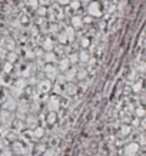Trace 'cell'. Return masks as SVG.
<instances>
[{
  "mask_svg": "<svg viewBox=\"0 0 146 156\" xmlns=\"http://www.w3.org/2000/svg\"><path fill=\"white\" fill-rule=\"evenodd\" d=\"M13 63H10V62H6L5 66H3V73L5 75H10L12 72H13Z\"/></svg>",
  "mask_w": 146,
  "mask_h": 156,
  "instance_id": "603a6c76",
  "label": "cell"
},
{
  "mask_svg": "<svg viewBox=\"0 0 146 156\" xmlns=\"http://www.w3.org/2000/svg\"><path fill=\"white\" fill-rule=\"evenodd\" d=\"M16 108H17V103H16V100H14L13 96H10L9 99L6 100L5 109L6 110H9V112H13V110H16Z\"/></svg>",
  "mask_w": 146,
  "mask_h": 156,
  "instance_id": "8fae6325",
  "label": "cell"
},
{
  "mask_svg": "<svg viewBox=\"0 0 146 156\" xmlns=\"http://www.w3.org/2000/svg\"><path fill=\"white\" fill-rule=\"evenodd\" d=\"M7 145H9V142L6 140L5 137L0 136V151H2V149H5V147H7Z\"/></svg>",
  "mask_w": 146,
  "mask_h": 156,
  "instance_id": "f1b7e54d",
  "label": "cell"
},
{
  "mask_svg": "<svg viewBox=\"0 0 146 156\" xmlns=\"http://www.w3.org/2000/svg\"><path fill=\"white\" fill-rule=\"evenodd\" d=\"M45 120H46V123L49 125V126H53V125H56L57 123L59 116H57V113L55 112V110H49V112L45 115Z\"/></svg>",
  "mask_w": 146,
  "mask_h": 156,
  "instance_id": "8992f818",
  "label": "cell"
},
{
  "mask_svg": "<svg viewBox=\"0 0 146 156\" xmlns=\"http://www.w3.org/2000/svg\"><path fill=\"white\" fill-rule=\"evenodd\" d=\"M42 156H55V151L53 149H45V152L42 153Z\"/></svg>",
  "mask_w": 146,
  "mask_h": 156,
  "instance_id": "f546056e",
  "label": "cell"
},
{
  "mask_svg": "<svg viewBox=\"0 0 146 156\" xmlns=\"http://www.w3.org/2000/svg\"><path fill=\"white\" fill-rule=\"evenodd\" d=\"M32 130V140H36V142H39L40 139H42L43 136H45V128L43 126H40V125H37L36 128L30 129Z\"/></svg>",
  "mask_w": 146,
  "mask_h": 156,
  "instance_id": "5b68a950",
  "label": "cell"
},
{
  "mask_svg": "<svg viewBox=\"0 0 146 156\" xmlns=\"http://www.w3.org/2000/svg\"><path fill=\"white\" fill-rule=\"evenodd\" d=\"M53 92V95H63V85H59V83H52V89H50Z\"/></svg>",
  "mask_w": 146,
  "mask_h": 156,
  "instance_id": "e0dca14e",
  "label": "cell"
},
{
  "mask_svg": "<svg viewBox=\"0 0 146 156\" xmlns=\"http://www.w3.org/2000/svg\"><path fill=\"white\" fill-rule=\"evenodd\" d=\"M42 48L45 52H50V50H55V44H53V42L50 39H46V40L42 43Z\"/></svg>",
  "mask_w": 146,
  "mask_h": 156,
  "instance_id": "9a60e30c",
  "label": "cell"
},
{
  "mask_svg": "<svg viewBox=\"0 0 146 156\" xmlns=\"http://www.w3.org/2000/svg\"><path fill=\"white\" fill-rule=\"evenodd\" d=\"M59 2H60L62 5H66V3H69V2H70V0H59Z\"/></svg>",
  "mask_w": 146,
  "mask_h": 156,
  "instance_id": "4dcf8cb0",
  "label": "cell"
},
{
  "mask_svg": "<svg viewBox=\"0 0 146 156\" xmlns=\"http://www.w3.org/2000/svg\"><path fill=\"white\" fill-rule=\"evenodd\" d=\"M83 23H85V22H83L82 17H77V16H76V17H72V26L75 29H80L83 26Z\"/></svg>",
  "mask_w": 146,
  "mask_h": 156,
  "instance_id": "ac0fdd59",
  "label": "cell"
},
{
  "mask_svg": "<svg viewBox=\"0 0 146 156\" xmlns=\"http://www.w3.org/2000/svg\"><path fill=\"white\" fill-rule=\"evenodd\" d=\"M123 152H125V155H126V156H133V155L136 156V153L139 152V143H137V142L127 143V145H125Z\"/></svg>",
  "mask_w": 146,
  "mask_h": 156,
  "instance_id": "277c9868",
  "label": "cell"
},
{
  "mask_svg": "<svg viewBox=\"0 0 146 156\" xmlns=\"http://www.w3.org/2000/svg\"><path fill=\"white\" fill-rule=\"evenodd\" d=\"M43 60H45V63H55L56 62V55L50 50V52H45L43 53Z\"/></svg>",
  "mask_w": 146,
  "mask_h": 156,
  "instance_id": "5bb4252c",
  "label": "cell"
},
{
  "mask_svg": "<svg viewBox=\"0 0 146 156\" xmlns=\"http://www.w3.org/2000/svg\"><path fill=\"white\" fill-rule=\"evenodd\" d=\"M12 155H13V152H12V151L9 149V146L0 151V156H12Z\"/></svg>",
  "mask_w": 146,
  "mask_h": 156,
  "instance_id": "484cf974",
  "label": "cell"
},
{
  "mask_svg": "<svg viewBox=\"0 0 146 156\" xmlns=\"http://www.w3.org/2000/svg\"><path fill=\"white\" fill-rule=\"evenodd\" d=\"M80 46H82V49H87L90 46V40L89 39H82V40H80Z\"/></svg>",
  "mask_w": 146,
  "mask_h": 156,
  "instance_id": "4316f807",
  "label": "cell"
},
{
  "mask_svg": "<svg viewBox=\"0 0 146 156\" xmlns=\"http://www.w3.org/2000/svg\"><path fill=\"white\" fill-rule=\"evenodd\" d=\"M87 12H89L90 16H93V17H96V16H100V13H102V7H100V3L99 2H93L92 5L87 7Z\"/></svg>",
  "mask_w": 146,
  "mask_h": 156,
  "instance_id": "52a82bcc",
  "label": "cell"
},
{
  "mask_svg": "<svg viewBox=\"0 0 146 156\" xmlns=\"http://www.w3.org/2000/svg\"><path fill=\"white\" fill-rule=\"evenodd\" d=\"M5 139L9 143H12V142H14V140H17V139H19V133H17V130H10L9 129V132L5 135Z\"/></svg>",
  "mask_w": 146,
  "mask_h": 156,
  "instance_id": "4fadbf2b",
  "label": "cell"
},
{
  "mask_svg": "<svg viewBox=\"0 0 146 156\" xmlns=\"http://www.w3.org/2000/svg\"><path fill=\"white\" fill-rule=\"evenodd\" d=\"M70 66H72V65L69 63V60H67V57H62L60 60L57 62V65H56L57 70L60 72V73H65V72H66Z\"/></svg>",
  "mask_w": 146,
  "mask_h": 156,
  "instance_id": "9c48e42d",
  "label": "cell"
},
{
  "mask_svg": "<svg viewBox=\"0 0 146 156\" xmlns=\"http://www.w3.org/2000/svg\"><path fill=\"white\" fill-rule=\"evenodd\" d=\"M130 132H132V126H130V125H127V123H125V125H122L120 129H119V136L126 137V136L130 135Z\"/></svg>",
  "mask_w": 146,
  "mask_h": 156,
  "instance_id": "7c38bea8",
  "label": "cell"
},
{
  "mask_svg": "<svg viewBox=\"0 0 146 156\" xmlns=\"http://www.w3.org/2000/svg\"><path fill=\"white\" fill-rule=\"evenodd\" d=\"M14 86H16L17 89H24V87L27 86L26 77H23V79H17V80H14Z\"/></svg>",
  "mask_w": 146,
  "mask_h": 156,
  "instance_id": "7402d4cb",
  "label": "cell"
},
{
  "mask_svg": "<svg viewBox=\"0 0 146 156\" xmlns=\"http://www.w3.org/2000/svg\"><path fill=\"white\" fill-rule=\"evenodd\" d=\"M63 93L66 96H69V98H75V96H77V93H79V85H77L75 80L65 82V85H63Z\"/></svg>",
  "mask_w": 146,
  "mask_h": 156,
  "instance_id": "6da1fadb",
  "label": "cell"
},
{
  "mask_svg": "<svg viewBox=\"0 0 146 156\" xmlns=\"http://www.w3.org/2000/svg\"><path fill=\"white\" fill-rule=\"evenodd\" d=\"M87 76H89V72L86 70V69H77L76 67V77H75V80L77 82H82V80H87Z\"/></svg>",
  "mask_w": 146,
  "mask_h": 156,
  "instance_id": "30bf717a",
  "label": "cell"
},
{
  "mask_svg": "<svg viewBox=\"0 0 146 156\" xmlns=\"http://www.w3.org/2000/svg\"><path fill=\"white\" fill-rule=\"evenodd\" d=\"M52 83L53 82L47 77H43V79H39L37 82V89L42 92V93H49L50 89H52Z\"/></svg>",
  "mask_w": 146,
  "mask_h": 156,
  "instance_id": "3957f363",
  "label": "cell"
},
{
  "mask_svg": "<svg viewBox=\"0 0 146 156\" xmlns=\"http://www.w3.org/2000/svg\"><path fill=\"white\" fill-rule=\"evenodd\" d=\"M57 40H59V43H62V44H66L67 43V34L63 32V33L57 34Z\"/></svg>",
  "mask_w": 146,
  "mask_h": 156,
  "instance_id": "d4e9b609",
  "label": "cell"
},
{
  "mask_svg": "<svg viewBox=\"0 0 146 156\" xmlns=\"http://www.w3.org/2000/svg\"><path fill=\"white\" fill-rule=\"evenodd\" d=\"M67 60H69V63H70L72 66H76L77 63H79V57H77V53H72V55H69V57H67Z\"/></svg>",
  "mask_w": 146,
  "mask_h": 156,
  "instance_id": "ffe728a7",
  "label": "cell"
},
{
  "mask_svg": "<svg viewBox=\"0 0 146 156\" xmlns=\"http://www.w3.org/2000/svg\"><path fill=\"white\" fill-rule=\"evenodd\" d=\"M136 82V80H135ZM135 92H141L142 90V80H139V82H136V83H133V87H132Z\"/></svg>",
  "mask_w": 146,
  "mask_h": 156,
  "instance_id": "83f0119b",
  "label": "cell"
},
{
  "mask_svg": "<svg viewBox=\"0 0 146 156\" xmlns=\"http://www.w3.org/2000/svg\"><path fill=\"white\" fill-rule=\"evenodd\" d=\"M77 57H79V62L82 63H89V52H86V49H83L80 53H77Z\"/></svg>",
  "mask_w": 146,
  "mask_h": 156,
  "instance_id": "2e32d148",
  "label": "cell"
},
{
  "mask_svg": "<svg viewBox=\"0 0 146 156\" xmlns=\"http://www.w3.org/2000/svg\"><path fill=\"white\" fill-rule=\"evenodd\" d=\"M46 105H47V109H49V110H55V112H56V110L62 109L60 108V96H59V95L47 96Z\"/></svg>",
  "mask_w": 146,
  "mask_h": 156,
  "instance_id": "7a4b0ae2",
  "label": "cell"
},
{
  "mask_svg": "<svg viewBox=\"0 0 146 156\" xmlns=\"http://www.w3.org/2000/svg\"><path fill=\"white\" fill-rule=\"evenodd\" d=\"M46 149V145H43V143H36L34 145V149H33V153L34 155H42L43 152Z\"/></svg>",
  "mask_w": 146,
  "mask_h": 156,
  "instance_id": "d6986e66",
  "label": "cell"
},
{
  "mask_svg": "<svg viewBox=\"0 0 146 156\" xmlns=\"http://www.w3.org/2000/svg\"><path fill=\"white\" fill-rule=\"evenodd\" d=\"M6 59H7V62H10V63H16L17 62V55L13 52V50H9V53L6 55Z\"/></svg>",
  "mask_w": 146,
  "mask_h": 156,
  "instance_id": "44dd1931",
  "label": "cell"
},
{
  "mask_svg": "<svg viewBox=\"0 0 146 156\" xmlns=\"http://www.w3.org/2000/svg\"><path fill=\"white\" fill-rule=\"evenodd\" d=\"M135 116H136L137 119H143V116H145V110H143V106H139V108L135 110Z\"/></svg>",
  "mask_w": 146,
  "mask_h": 156,
  "instance_id": "cb8c5ba5",
  "label": "cell"
},
{
  "mask_svg": "<svg viewBox=\"0 0 146 156\" xmlns=\"http://www.w3.org/2000/svg\"><path fill=\"white\" fill-rule=\"evenodd\" d=\"M24 123H26V126H27L29 129H33V128H36L39 125V122H37V118L34 116V115H26L24 116V120H23Z\"/></svg>",
  "mask_w": 146,
  "mask_h": 156,
  "instance_id": "ba28073f",
  "label": "cell"
},
{
  "mask_svg": "<svg viewBox=\"0 0 146 156\" xmlns=\"http://www.w3.org/2000/svg\"><path fill=\"white\" fill-rule=\"evenodd\" d=\"M34 156H42V155H34Z\"/></svg>",
  "mask_w": 146,
  "mask_h": 156,
  "instance_id": "1f68e13d",
  "label": "cell"
}]
</instances>
